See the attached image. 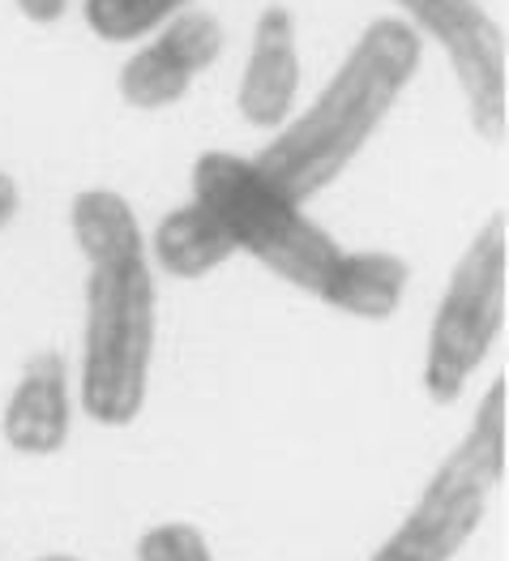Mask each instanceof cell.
Masks as SVG:
<instances>
[{
    "label": "cell",
    "instance_id": "52a82bcc",
    "mask_svg": "<svg viewBox=\"0 0 509 561\" xmlns=\"http://www.w3.org/2000/svg\"><path fill=\"white\" fill-rule=\"evenodd\" d=\"M223 47V31L210 13H181L150 47L125 65L120 94L134 107H167L188 91V82L210 69Z\"/></svg>",
    "mask_w": 509,
    "mask_h": 561
},
{
    "label": "cell",
    "instance_id": "30bf717a",
    "mask_svg": "<svg viewBox=\"0 0 509 561\" xmlns=\"http://www.w3.org/2000/svg\"><path fill=\"white\" fill-rule=\"evenodd\" d=\"M407 287V262L394 253H343L329 287L322 291L325 305L356 313V318H390Z\"/></svg>",
    "mask_w": 509,
    "mask_h": 561
},
{
    "label": "cell",
    "instance_id": "277c9868",
    "mask_svg": "<svg viewBox=\"0 0 509 561\" xmlns=\"http://www.w3.org/2000/svg\"><path fill=\"white\" fill-rule=\"evenodd\" d=\"M506 377L479 403L475 428L428 480L412 518L372 553V561H450L484 518L488 489L506 480Z\"/></svg>",
    "mask_w": 509,
    "mask_h": 561
},
{
    "label": "cell",
    "instance_id": "8992f818",
    "mask_svg": "<svg viewBox=\"0 0 509 561\" xmlns=\"http://www.w3.org/2000/svg\"><path fill=\"white\" fill-rule=\"evenodd\" d=\"M398 4L450 51L475 125L488 138H506V31L475 0H398Z\"/></svg>",
    "mask_w": 509,
    "mask_h": 561
},
{
    "label": "cell",
    "instance_id": "9a60e30c",
    "mask_svg": "<svg viewBox=\"0 0 509 561\" xmlns=\"http://www.w3.org/2000/svg\"><path fill=\"white\" fill-rule=\"evenodd\" d=\"M13 215H18V185L0 172V228H4Z\"/></svg>",
    "mask_w": 509,
    "mask_h": 561
},
{
    "label": "cell",
    "instance_id": "7c38bea8",
    "mask_svg": "<svg viewBox=\"0 0 509 561\" xmlns=\"http://www.w3.org/2000/svg\"><path fill=\"white\" fill-rule=\"evenodd\" d=\"M188 0H86V22L99 39H138Z\"/></svg>",
    "mask_w": 509,
    "mask_h": 561
},
{
    "label": "cell",
    "instance_id": "4fadbf2b",
    "mask_svg": "<svg viewBox=\"0 0 509 561\" xmlns=\"http://www.w3.org/2000/svg\"><path fill=\"white\" fill-rule=\"evenodd\" d=\"M138 558L141 561H210V549H206V540H201L197 527H188V523H167V527L146 531Z\"/></svg>",
    "mask_w": 509,
    "mask_h": 561
},
{
    "label": "cell",
    "instance_id": "5bb4252c",
    "mask_svg": "<svg viewBox=\"0 0 509 561\" xmlns=\"http://www.w3.org/2000/svg\"><path fill=\"white\" fill-rule=\"evenodd\" d=\"M65 4H69V0H18V9H22L31 22H39V26L56 22V18L65 13Z\"/></svg>",
    "mask_w": 509,
    "mask_h": 561
},
{
    "label": "cell",
    "instance_id": "7a4b0ae2",
    "mask_svg": "<svg viewBox=\"0 0 509 561\" xmlns=\"http://www.w3.org/2000/svg\"><path fill=\"white\" fill-rule=\"evenodd\" d=\"M419 69V35L398 18H381L351 47L322 99L278 134L253 163L266 181H275L291 202L322 193L372 138L394 99L407 91Z\"/></svg>",
    "mask_w": 509,
    "mask_h": 561
},
{
    "label": "cell",
    "instance_id": "8fae6325",
    "mask_svg": "<svg viewBox=\"0 0 509 561\" xmlns=\"http://www.w3.org/2000/svg\"><path fill=\"white\" fill-rule=\"evenodd\" d=\"M154 253H159V266H167L172 275L181 279H197L206 271H215L219 262H228L235 253L232 236L223 232V224L215 219L210 206L193 202L172 210L159 232H154Z\"/></svg>",
    "mask_w": 509,
    "mask_h": 561
},
{
    "label": "cell",
    "instance_id": "9c48e42d",
    "mask_svg": "<svg viewBox=\"0 0 509 561\" xmlns=\"http://www.w3.org/2000/svg\"><path fill=\"white\" fill-rule=\"evenodd\" d=\"M4 437L13 450H26V455H51L65 446V437H69V386H65L60 356L47 352L39 360H31V369L9 399Z\"/></svg>",
    "mask_w": 509,
    "mask_h": 561
},
{
    "label": "cell",
    "instance_id": "ba28073f",
    "mask_svg": "<svg viewBox=\"0 0 509 561\" xmlns=\"http://www.w3.org/2000/svg\"><path fill=\"white\" fill-rule=\"evenodd\" d=\"M300 87V56H296V22L287 9H266L257 18L253 56L240 82V112L253 125H282L291 112V99Z\"/></svg>",
    "mask_w": 509,
    "mask_h": 561
},
{
    "label": "cell",
    "instance_id": "3957f363",
    "mask_svg": "<svg viewBox=\"0 0 509 561\" xmlns=\"http://www.w3.org/2000/svg\"><path fill=\"white\" fill-rule=\"evenodd\" d=\"M193 193L201 206L215 210V219L232 236L235 249H248L275 275L313 296H322L329 287L343 262V249L300 210V202H291L275 181H266L257 163L210 150L197 159Z\"/></svg>",
    "mask_w": 509,
    "mask_h": 561
},
{
    "label": "cell",
    "instance_id": "5b68a950",
    "mask_svg": "<svg viewBox=\"0 0 509 561\" xmlns=\"http://www.w3.org/2000/svg\"><path fill=\"white\" fill-rule=\"evenodd\" d=\"M506 327V215H497L454 266L450 291L432 318L424 386L437 403H454Z\"/></svg>",
    "mask_w": 509,
    "mask_h": 561
},
{
    "label": "cell",
    "instance_id": "2e32d148",
    "mask_svg": "<svg viewBox=\"0 0 509 561\" xmlns=\"http://www.w3.org/2000/svg\"><path fill=\"white\" fill-rule=\"evenodd\" d=\"M44 561H73V558H44Z\"/></svg>",
    "mask_w": 509,
    "mask_h": 561
},
{
    "label": "cell",
    "instance_id": "6da1fadb",
    "mask_svg": "<svg viewBox=\"0 0 509 561\" xmlns=\"http://www.w3.org/2000/svg\"><path fill=\"white\" fill-rule=\"evenodd\" d=\"M73 236L91 262L82 399L99 424H129L146 399L154 352V283L125 197L91 188L73 202Z\"/></svg>",
    "mask_w": 509,
    "mask_h": 561
}]
</instances>
